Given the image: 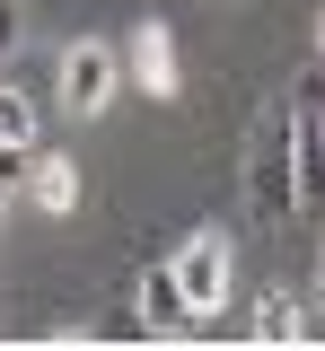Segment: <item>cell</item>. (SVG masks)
I'll return each instance as SVG.
<instances>
[{"mask_svg":"<svg viewBox=\"0 0 325 351\" xmlns=\"http://www.w3.org/2000/svg\"><path fill=\"white\" fill-rule=\"evenodd\" d=\"M237 193H246V219H255V228H281V219H290V106H264V114L246 123Z\"/></svg>","mask_w":325,"mask_h":351,"instance_id":"1","label":"cell"},{"mask_svg":"<svg viewBox=\"0 0 325 351\" xmlns=\"http://www.w3.org/2000/svg\"><path fill=\"white\" fill-rule=\"evenodd\" d=\"M53 97H62L71 114H106V106L123 97V44L71 36V44H62V62H53Z\"/></svg>","mask_w":325,"mask_h":351,"instance_id":"2","label":"cell"},{"mask_svg":"<svg viewBox=\"0 0 325 351\" xmlns=\"http://www.w3.org/2000/svg\"><path fill=\"white\" fill-rule=\"evenodd\" d=\"M229 228H193L185 246L167 255V272H176V290H185L193 316H220V299H229Z\"/></svg>","mask_w":325,"mask_h":351,"instance_id":"3","label":"cell"},{"mask_svg":"<svg viewBox=\"0 0 325 351\" xmlns=\"http://www.w3.org/2000/svg\"><path fill=\"white\" fill-rule=\"evenodd\" d=\"M123 80H132L141 97H158V106L185 88V53H176V27H167V18H141V27H132V44H123Z\"/></svg>","mask_w":325,"mask_h":351,"instance_id":"4","label":"cell"},{"mask_svg":"<svg viewBox=\"0 0 325 351\" xmlns=\"http://www.w3.org/2000/svg\"><path fill=\"white\" fill-rule=\"evenodd\" d=\"M290 219H325V132H317V106H290Z\"/></svg>","mask_w":325,"mask_h":351,"instance_id":"5","label":"cell"},{"mask_svg":"<svg viewBox=\"0 0 325 351\" xmlns=\"http://www.w3.org/2000/svg\"><path fill=\"white\" fill-rule=\"evenodd\" d=\"M18 193L36 202V211H53V219H71L80 211V158H62V149H27V167H18Z\"/></svg>","mask_w":325,"mask_h":351,"instance_id":"6","label":"cell"},{"mask_svg":"<svg viewBox=\"0 0 325 351\" xmlns=\"http://www.w3.org/2000/svg\"><path fill=\"white\" fill-rule=\"evenodd\" d=\"M132 316H141V334H193V307H185V290H176L167 263H149L132 281Z\"/></svg>","mask_w":325,"mask_h":351,"instance_id":"7","label":"cell"},{"mask_svg":"<svg viewBox=\"0 0 325 351\" xmlns=\"http://www.w3.org/2000/svg\"><path fill=\"white\" fill-rule=\"evenodd\" d=\"M255 343H308V299L264 290V299H255Z\"/></svg>","mask_w":325,"mask_h":351,"instance_id":"8","label":"cell"},{"mask_svg":"<svg viewBox=\"0 0 325 351\" xmlns=\"http://www.w3.org/2000/svg\"><path fill=\"white\" fill-rule=\"evenodd\" d=\"M36 132H45V106L27 88H0V149H36Z\"/></svg>","mask_w":325,"mask_h":351,"instance_id":"9","label":"cell"},{"mask_svg":"<svg viewBox=\"0 0 325 351\" xmlns=\"http://www.w3.org/2000/svg\"><path fill=\"white\" fill-rule=\"evenodd\" d=\"M27 44V0H0V53Z\"/></svg>","mask_w":325,"mask_h":351,"instance_id":"10","label":"cell"},{"mask_svg":"<svg viewBox=\"0 0 325 351\" xmlns=\"http://www.w3.org/2000/svg\"><path fill=\"white\" fill-rule=\"evenodd\" d=\"M18 167H27V149H0V211H9V193H18Z\"/></svg>","mask_w":325,"mask_h":351,"instance_id":"11","label":"cell"},{"mask_svg":"<svg viewBox=\"0 0 325 351\" xmlns=\"http://www.w3.org/2000/svg\"><path fill=\"white\" fill-rule=\"evenodd\" d=\"M308 316H325V246H317V281H308Z\"/></svg>","mask_w":325,"mask_h":351,"instance_id":"12","label":"cell"},{"mask_svg":"<svg viewBox=\"0 0 325 351\" xmlns=\"http://www.w3.org/2000/svg\"><path fill=\"white\" fill-rule=\"evenodd\" d=\"M317 62H325V18H317Z\"/></svg>","mask_w":325,"mask_h":351,"instance_id":"13","label":"cell"},{"mask_svg":"<svg viewBox=\"0 0 325 351\" xmlns=\"http://www.w3.org/2000/svg\"><path fill=\"white\" fill-rule=\"evenodd\" d=\"M317 132H325V106H317Z\"/></svg>","mask_w":325,"mask_h":351,"instance_id":"14","label":"cell"}]
</instances>
